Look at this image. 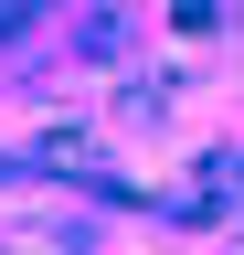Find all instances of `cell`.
Listing matches in <instances>:
<instances>
[{
  "instance_id": "cell-1",
  "label": "cell",
  "mask_w": 244,
  "mask_h": 255,
  "mask_svg": "<svg viewBox=\"0 0 244 255\" xmlns=\"http://www.w3.org/2000/svg\"><path fill=\"white\" fill-rule=\"evenodd\" d=\"M11 255H96V234H85L75 213H43V202H32V213L11 223Z\"/></svg>"
},
{
  "instance_id": "cell-2",
  "label": "cell",
  "mask_w": 244,
  "mask_h": 255,
  "mask_svg": "<svg viewBox=\"0 0 244 255\" xmlns=\"http://www.w3.org/2000/svg\"><path fill=\"white\" fill-rule=\"evenodd\" d=\"M43 170H106L96 128H43Z\"/></svg>"
}]
</instances>
